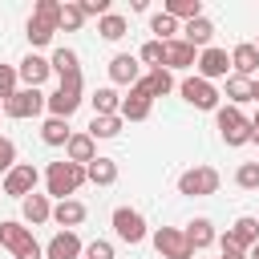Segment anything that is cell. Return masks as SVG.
I'll list each match as a JSON object with an SVG mask.
<instances>
[{"mask_svg":"<svg viewBox=\"0 0 259 259\" xmlns=\"http://www.w3.org/2000/svg\"><path fill=\"white\" fill-rule=\"evenodd\" d=\"M32 20H45V24H53V28L61 32V4H57V0H36Z\"/></svg>","mask_w":259,"mask_h":259,"instance_id":"cell-35","label":"cell"},{"mask_svg":"<svg viewBox=\"0 0 259 259\" xmlns=\"http://www.w3.org/2000/svg\"><path fill=\"white\" fill-rule=\"evenodd\" d=\"M214 125H219V134H223L227 146H247V142H255V138H251V117H243V109H235V105H219V109H214Z\"/></svg>","mask_w":259,"mask_h":259,"instance_id":"cell-4","label":"cell"},{"mask_svg":"<svg viewBox=\"0 0 259 259\" xmlns=\"http://www.w3.org/2000/svg\"><path fill=\"white\" fill-rule=\"evenodd\" d=\"M89 101H93V117H109V113H117V109H121V97H117V89H113V85H101Z\"/></svg>","mask_w":259,"mask_h":259,"instance_id":"cell-27","label":"cell"},{"mask_svg":"<svg viewBox=\"0 0 259 259\" xmlns=\"http://www.w3.org/2000/svg\"><path fill=\"white\" fill-rule=\"evenodd\" d=\"M162 12L174 20H194V16H202V0H166Z\"/></svg>","mask_w":259,"mask_h":259,"instance_id":"cell-29","label":"cell"},{"mask_svg":"<svg viewBox=\"0 0 259 259\" xmlns=\"http://www.w3.org/2000/svg\"><path fill=\"white\" fill-rule=\"evenodd\" d=\"M138 85H142L150 97H166V93L174 89V77H170V69H150V73H146Z\"/></svg>","mask_w":259,"mask_h":259,"instance_id":"cell-26","label":"cell"},{"mask_svg":"<svg viewBox=\"0 0 259 259\" xmlns=\"http://www.w3.org/2000/svg\"><path fill=\"white\" fill-rule=\"evenodd\" d=\"M12 166H16V142L0 134V174H8Z\"/></svg>","mask_w":259,"mask_h":259,"instance_id":"cell-39","label":"cell"},{"mask_svg":"<svg viewBox=\"0 0 259 259\" xmlns=\"http://www.w3.org/2000/svg\"><path fill=\"white\" fill-rule=\"evenodd\" d=\"M150 109H154V97H150L142 85H134V89L121 97L117 117H121V121H146V117H150Z\"/></svg>","mask_w":259,"mask_h":259,"instance_id":"cell-12","label":"cell"},{"mask_svg":"<svg viewBox=\"0 0 259 259\" xmlns=\"http://www.w3.org/2000/svg\"><path fill=\"white\" fill-rule=\"evenodd\" d=\"M194 61H198V49H190L182 36L162 45V69H190Z\"/></svg>","mask_w":259,"mask_h":259,"instance_id":"cell-14","label":"cell"},{"mask_svg":"<svg viewBox=\"0 0 259 259\" xmlns=\"http://www.w3.org/2000/svg\"><path fill=\"white\" fill-rule=\"evenodd\" d=\"M227 235H231V243H239V247L247 251V247H255V243H259V219L243 214V219H235V227H231Z\"/></svg>","mask_w":259,"mask_h":259,"instance_id":"cell-24","label":"cell"},{"mask_svg":"<svg viewBox=\"0 0 259 259\" xmlns=\"http://www.w3.org/2000/svg\"><path fill=\"white\" fill-rule=\"evenodd\" d=\"M53 32H57L53 24H45V20H32V16H28V24H24V36H28V45H32V49L49 45V40H53Z\"/></svg>","mask_w":259,"mask_h":259,"instance_id":"cell-34","label":"cell"},{"mask_svg":"<svg viewBox=\"0 0 259 259\" xmlns=\"http://www.w3.org/2000/svg\"><path fill=\"white\" fill-rule=\"evenodd\" d=\"M40 109H45V93H40V89H16V93L4 101V113H8V117H20V121H24V117H36Z\"/></svg>","mask_w":259,"mask_h":259,"instance_id":"cell-11","label":"cell"},{"mask_svg":"<svg viewBox=\"0 0 259 259\" xmlns=\"http://www.w3.org/2000/svg\"><path fill=\"white\" fill-rule=\"evenodd\" d=\"M81 255H85V259H113V243H109V239H93Z\"/></svg>","mask_w":259,"mask_h":259,"instance_id":"cell-41","label":"cell"},{"mask_svg":"<svg viewBox=\"0 0 259 259\" xmlns=\"http://www.w3.org/2000/svg\"><path fill=\"white\" fill-rule=\"evenodd\" d=\"M219 247H223V259H247V251H243L239 243H231V235H223Z\"/></svg>","mask_w":259,"mask_h":259,"instance_id":"cell-43","label":"cell"},{"mask_svg":"<svg viewBox=\"0 0 259 259\" xmlns=\"http://www.w3.org/2000/svg\"><path fill=\"white\" fill-rule=\"evenodd\" d=\"M178 32H182V40H186L190 49H198V53H202V49H210V36H214V24H210V16L202 12V16H194V20H186V24L178 28Z\"/></svg>","mask_w":259,"mask_h":259,"instance_id":"cell-18","label":"cell"},{"mask_svg":"<svg viewBox=\"0 0 259 259\" xmlns=\"http://www.w3.org/2000/svg\"><path fill=\"white\" fill-rule=\"evenodd\" d=\"M77 4H81V12H85V16H97V20H101V16H109V0H77Z\"/></svg>","mask_w":259,"mask_h":259,"instance_id":"cell-42","label":"cell"},{"mask_svg":"<svg viewBox=\"0 0 259 259\" xmlns=\"http://www.w3.org/2000/svg\"><path fill=\"white\" fill-rule=\"evenodd\" d=\"M186 243H190V251H202V247H210L219 235H214V223L210 219H194V223H186Z\"/></svg>","mask_w":259,"mask_h":259,"instance_id":"cell-23","label":"cell"},{"mask_svg":"<svg viewBox=\"0 0 259 259\" xmlns=\"http://www.w3.org/2000/svg\"><path fill=\"white\" fill-rule=\"evenodd\" d=\"M36 182H40V170H36L32 162H16V166L4 174V194H8V198H28V194L36 190Z\"/></svg>","mask_w":259,"mask_h":259,"instance_id":"cell-6","label":"cell"},{"mask_svg":"<svg viewBox=\"0 0 259 259\" xmlns=\"http://www.w3.org/2000/svg\"><path fill=\"white\" fill-rule=\"evenodd\" d=\"M138 57H142V61H146L150 69H162V40H146Z\"/></svg>","mask_w":259,"mask_h":259,"instance_id":"cell-40","label":"cell"},{"mask_svg":"<svg viewBox=\"0 0 259 259\" xmlns=\"http://www.w3.org/2000/svg\"><path fill=\"white\" fill-rule=\"evenodd\" d=\"M97 158V142L89 138V134H73L69 142H65V162H77V166H89Z\"/></svg>","mask_w":259,"mask_h":259,"instance_id":"cell-20","label":"cell"},{"mask_svg":"<svg viewBox=\"0 0 259 259\" xmlns=\"http://www.w3.org/2000/svg\"><path fill=\"white\" fill-rule=\"evenodd\" d=\"M16 65H0V101H8L12 93H16Z\"/></svg>","mask_w":259,"mask_h":259,"instance_id":"cell-38","label":"cell"},{"mask_svg":"<svg viewBox=\"0 0 259 259\" xmlns=\"http://www.w3.org/2000/svg\"><path fill=\"white\" fill-rule=\"evenodd\" d=\"M247 259H259V243H255V247H247Z\"/></svg>","mask_w":259,"mask_h":259,"instance_id":"cell-45","label":"cell"},{"mask_svg":"<svg viewBox=\"0 0 259 259\" xmlns=\"http://www.w3.org/2000/svg\"><path fill=\"white\" fill-rule=\"evenodd\" d=\"M194 77H202V81H219V77H231V57H227V49H202L198 53V61H194Z\"/></svg>","mask_w":259,"mask_h":259,"instance_id":"cell-8","label":"cell"},{"mask_svg":"<svg viewBox=\"0 0 259 259\" xmlns=\"http://www.w3.org/2000/svg\"><path fill=\"white\" fill-rule=\"evenodd\" d=\"M247 101H255V97H251V81L231 73V77H227V105L239 109V105H247Z\"/></svg>","mask_w":259,"mask_h":259,"instance_id":"cell-30","label":"cell"},{"mask_svg":"<svg viewBox=\"0 0 259 259\" xmlns=\"http://www.w3.org/2000/svg\"><path fill=\"white\" fill-rule=\"evenodd\" d=\"M154 251L162 259H194V251H190V243L178 227H158L154 231Z\"/></svg>","mask_w":259,"mask_h":259,"instance_id":"cell-10","label":"cell"},{"mask_svg":"<svg viewBox=\"0 0 259 259\" xmlns=\"http://www.w3.org/2000/svg\"><path fill=\"white\" fill-rule=\"evenodd\" d=\"M53 219V202H49V194H28V198H20V223L24 227H40V223H49Z\"/></svg>","mask_w":259,"mask_h":259,"instance_id":"cell-17","label":"cell"},{"mask_svg":"<svg viewBox=\"0 0 259 259\" xmlns=\"http://www.w3.org/2000/svg\"><path fill=\"white\" fill-rule=\"evenodd\" d=\"M251 45H255V49H259V40H251Z\"/></svg>","mask_w":259,"mask_h":259,"instance_id":"cell-47","label":"cell"},{"mask_svg":"<svg viewBox=\"0 0 259 259\" xmlns=\"http://www.w3.org/2000/svg\"><path fill=\"white\" fill-rule=\"evenodd\" d=\"M219 170L214 166H190V170H182L178 174V194H186V198H206V194H214L219 190Z\"/></svg>","mask_w":259,"mask_h":259,"instance_id":"cell-5","label":"cell"},{"mask_svg":"<svg viewBox=\"0 0 259 259\" xmlns=\"http://www.w3.org/2000/svg\"><path fill=\"white\" fill-rule=\"evenodd\" d=\"M49 65H53V73L65 81V77H81V57L73 53V49H57L53 57H49Z\"/></svg>","mask_w":259,"mask_h":259,"instance_id":"cell-25","label":"cell"},{"mask_svg":"<svg viewBox=\"0 0 259 259\" xmlns=\"http://www.w3.org/2000/svg\"><path fill=\"white\" fill-rule=\"evenodd\" d=\"M109 81H113V85H125V89H134V85L142 81V65H138V57H130V53H117V57L109 61Z\"/></svg>","mask_w":259,"mask_h":259,"instance_id":"cell-16","label":"cell"},{"mask_svg":"<svg viewBox=\"0 0 259 259\" xmlns=\"http://www.w3.org/2000/svg\"><path fill=\"white\" fill-rule=\"evenodd\" d=\"M113 235H117L121 243L138 247V243L146 239V219H142V210H134V206H117V210H113Z\"/></svg>","mask_w":259,"mask_h":259,"instance_id":"cell-7","label":"cell"},{"mask_svg":"<svg viewBox=\"0 0 259 259\" xmlns=\"http://www.w3.org/2000/svg\"><path fill=\"white\" fill-rule=\"evenodd\" d=\"M251 97H255V101H259V77H255V81H251Z\"/></svg>","mask_w":259,"mask_h":259,"instance_id":"cell-46","label":"cell"},{"mask_svg":"<svg viewBox=\"0 0 259 259\" xmlns=\"http://www.w3.org/2000/svg\"><path fill=\"white\" fill-rule=\"evenodd\" d=\"M85 202H77V198H61L57 206H53V223L57 227H65V231H73V227H81L85 223Z\"/></svg>","mask_w":259,"mask_h":259,"instance_id":"cell-21","label":"cell"},{"mask_svg":"<svg viewBox=\"0 0 259 259\" xmlns=\"http://www.w3.org/2000/svg\"><path fill=\"white\" fill-rule=\"evenodd\" d=\"M85 178H89L93 186H113V182H117V162H113V158H101V154H97V158H93V162L85 166Z\"/></svg>","mask_w":259,"mask_h":259,"instance_id":"cell-22","label":"cell"},{"mask_svg":"<svg viewBox=\"0 0 259 259\" xmlns=\"http://www.w3.org/2000/svg\"><path fill=\"white\" fill-rule=\"evenodd\" d=\"M227 57H231V73H235V77H247V81H255V77H259V49H255L251 40L235 45Z\"/></svg>","mask_w":259,"mask_h":259,"instance_id":"cell-13","label":"cell"},{"mask_svg":"<svg viewBox=\"0 0 259 259\" xmlns=\"http://www.w3.org/2000/svg\"><path fill=\"white\" fill-rule=\"evenodd\" d=\"M0 247L12 251V259H40V243L32 239V231L20 223V219H4L0 223Z\"/></svg>","mask_w":259,"mask_h":259,"instance_id":"cell-2","label":"cell"},{"mask_svg":"<svg viewBox=\"0 0 259 259\" xmlns=\"http://www.w3.org/2000/svg\"><path fill=\"white\" fill-rule=\"evenodd\" d=\"M40 138H45V146H65V142L73 138V130H69V121H61V117H45Z\"/></svg>","mask_w":259,"mask_h":259,"instance_id":"cell-28","label":"cell"},{"mask_svg":"<svg viewBox=\"0 0 259 259\" xmlns=\"http://www.w3.org/2000/svg\"><path fill=\"white\" fill-rule=\"evenodd\" d=\"M150 32H154V40H174V32H178V20L174 16H166V12H154L150 16Z\"/></svg>","mask_w":259,"mask_h":259,"instance_id":"cell-33","label":"cell"},{"mask_svg":"<svg viewBox=\"0 0 259 259\" xmlns=\"http://www.w3.org/2000/svg\"><path fill=\"white\" fill-rule=\"evenodd\" d=\"M89 178H85V166H77V162H49V170H45V186H49V194L61 202V198H69V194H77L81 186H85Z\"/></svg>","mask_w":259,"mask_h":259,"instance_id":"cell-1","label":"cell"},{"mask_svg":"<svg viewBox=\"0 0 259 259\" xmlns=\"http://www.w3.org/2000/svg\"><path fill=\"white\" fill-rule=\"evenodd\" d=\"M97 32H101L105 40H121V36L130 32V24H125V16L109 12V16H101V20H97Z\"/></svg>","mask_w":259,"mask_h":259,"instance_id":"cell-32","label":"cell"},{"mask_svg":"<svg viewBox=\"0 0 259 259\" xmlns=\"http://www.w3.org/2000/svg\"><path fill=\"white\" fill-rule=\"evenodd\" d=\"M81 77H65L61 85H57V93H49L45 97V109H49V117H61V121H69L77 109H81Z\"/></svg>","mask_w":259,"mask_h":259,"instance_id":"cell-3","label":"cell"},{"mask_svg":"<svg viewBox=\"0 0 259 259\" xmlns=\"http://www.w3.org/2000/svg\"><path fill=\"white\" fill-rule=\"evenodd\" d=\"M121 125H125V121H121L117 113H109V117H93L85 134H89L93 142H97V138H117V134H121Z\"/></svg>","mask_w":259,"mask_h":259,"instance_id":"cell-31","label":"cell"},{"mask_svg":"<svg viewBox=\"0 0 259 259\" xmlns=\"http://www.w3.org/2000/svg\"><path fill=\"white\" fill-rule=\"evenodd\" d=\"M251 138L259 142V109H255V117H251Z\"/></svg>","mask_w":259,"mask_h":259,"instance_id":"cell-44","label":"cell"},{"mask_svg":"<svg viewBox=\"0 0 259 259\" xmlns=\"http://www.w3.org/2000/svg\"><path fill=\"white\" fill-rule=\"evenodd\" d=\"M178 93L186 97V105L206 109V113H210V109H219V97H223V93H219L210 81H202V77H186V81L178 85Z\"/></svg>","mask_w":259,"mask_h":259,"instance_id":"cell-9","label":"cell"},{"mask_svg":"<svg viewBox=\"0 0 259 259\" xmlns=\"http://www.w3.org/2000/svg\"><path fill=\"white\" fill-rule=\"evenodd\" d=\"M49 73H53V65H49L45 57H36V53H28V57L16 65V77L24 81V89H40V85L49 81Z\"/></svg>","mask_w":259,"mask_h":259,"instance_id":"cell-15","label":"cell"},{"mask_svg":"<svg viewBox=\"0 0 259 259\" xmlns=\"http://www.w3.org/2000/svg\"><path fill=\"white\" fill-rule=\"evenodd\" d=\"M81 24H85L81 4H77V0H65V4H61V28H65V32H77Z\"/></svg>","mask_w":259,"mask_h":259,"instance_id":"cell-36","label":"cell"},{"mask_svg":"<svg viewBox=\"0 0 259 259\" xmlns=\"http://www.w3.org/2000/svg\"><path fill=\"white\" fill-rule=\"evenodd\" d=\"M81 239H77V231H57L53 239H49V247H45V259H81Z\"/></svg>","mask_w":259,"mask_h":259,"instance_id":"cell-19","label":"cell"},{"mask_svg":"<svg viewBox=\"0 0 259 259\" xmlns=\"http://www.w3.org/2000/svg\"><path fill=\"white\" fill-rule=\"evenodd\" d=\"M235 182H239L243 190H259V162H243V166L235 170Z\"/></svg>","mask_w":259,"mask_h":259,"instance_id":"cell-37","label":"cell"}]
</instances>
